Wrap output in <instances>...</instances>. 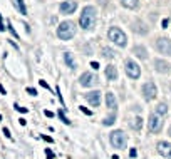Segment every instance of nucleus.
Wrapping results in <instances>:
<instances>
[{"instance_id": "obj_1", "label": "nucleus", "mask_w": 171, "mask_h": 159, "mask_svg": "<svg viewBox=\"0 0 171 159\" xmlns=\"http://www.w3.org/2000/svg\"><path fill=\"white\" fill-rule=\"evenodd\" d=\"M79 24L84 30H91L96 24V9L92 5H87L82 9V14L79 17Z\"/></svg>"}, {"instance_id": "obj_2", "label": "nucleus", "mask_w": 171, "mask_h": 159, "mask_svg": "<svg viewBox=\"0 0 171 159\" xmlns=\"http://www.w3.org/2000/svg\"><path fill=\"white\" fill-rule=\"evenodd\" d=\"M74 35H76V25H74L72 22L66 20L57 27V37L61 40H71Z\"/></svg>"}, {"instance_id": "obj_3", "label": "nucleus", "mask_w": 171, "mask_h": 159, "mask_svg": "<svg viewBox=\"0 0 171 159\" xmlns=\"http://www.w3.org/2000/svg\"><path fill=\"white\" fill-rule=\"evenodd\" d=\"M108 37L109 40H113L118 47H126V44H128V37L119 27H111L108 32Z\"/></svg>"}, {"instance_id": "obj_4", "label": "nucleus", "mask_w": 171, "mask_h": 159, "mask_svg": "<svg viewBox=\"0 0 171 159\" xmlns=\"http://www.w3.org/2000/svg\"><path fill=\"white\" fill-rule=\"evenodd\" d=\"M109 141L113 144L116 149H123L126 147V142H128V137H126V134L123 131H113L111 136H109Z\"/></svg>"}, {"instance_id": "obj_5", "label": "nucleus", "mask_w": 171, "mask_h": 159, "mask_svg": "<svg viewBox=\"0 0 171 159\" xmlns=\"http://www.w3.org/2000/svg\"><path fill=\"white\" fill-rule=\"evenodd\" d=\"M124 65H126V67H124V69H126V74H128V77H129V79H139V76H141V67L138 65L134 60L128 59Z\"/></svg>"}, {"instance_id": "obj_6", "label": "nucleus", "mask_w": 171, "mask_h": 159, "mask_svg": "<svg viewBox=\"0 0 171 159\" xmlns=\"http://www.w3.org/2000/svg\"><path fill=\"white\" fill-rule=\"evenodd\" d=\"M148 129H149V132L153 134H158L163 129V119L161 116L158 114H151L149 116V121H148Z\"/></svg>"}, {"instance_id": "obj_7", "label": "nucleus", "mask_w": 171, "mask_h": 159, "mask_svg": "<svg viewBox=\"0 0 171 159\" xmlns=\"http://www.w3.org/2000/svg\"><path fill=\"white\" fill-rule=\"evenodd\" d=\"M156 50L159 54H165V55H171V40L166 39V37H159L156 40Z\"/></svg>"}, {"instance_id": "obj_8", "label": "nucleus", "mask_w": 171, "mask_h": 159, "mask_svg": "<svg viewBox=\"0 0 171 159\" xmlns=\"http://www.w3.org/2000/svg\"><path fill=\"white\" fill-rule=\"evenodd\" d=\"M158 96V89H156V84L154 82H146L144 86H143V97L146 99V101H153V99Z\"/></svg>"}, {"instance_id": "obj_9", "label": "nucleus", "mask_w": 171, "mask_h": 159, "mask_svg": "<svg viewBox=\"0 0 171 159\" xmlns=\"http://www.w3.org/2000/svg\"><path fill=\"white\" fill-rule=\"evenodd\" d=\"M79 82H81L82 87H92L97 82V77L94 76L92 72H84L82 76L79 77Z\"/></svg>"}, {"instance_id": "obj_10", "label": "nucleus", "mask_w": 171, "mask_h": 159, "mask_svg": "<svg viewBox=\"0 0 171 159\" xmlns=\"http://www.w3.org/2000/svg\"><path fill=\"white\" fill-rule=\"evenodd\" d=\"M76 9H77L76 0H66V2H62V4H61V7H59V10H61V14H62V15H71V14H74V12H76Z\"/></svg>"}, {"instance_id": "obj_11", "label": "nucleus", "mask_w": 171, "mask_h": 159, "mask_svg": "<svg viewBox=\"0 0 171 159\" xmlns=\"http://www.w3.org/2000/svg\"><path fill=\"white\" fill-rule=\"evenodd\" d=\"M84 97H86V101H87L92 107H97L99 104H101V92H99V91H91V92L84 94Z\"/></svg>"}, {"instance_id": "obj_12", "label": "nucleus", "mask_w": 171, "mask_h": 159, "mask_svg": "<svg viewBox=\"0 0 171 159\" xmlns=\"http://www.w3.org/2000/svg\"><path fill=\"white\" fill-rule=\"evenodd\" d=\"M158 153H159L161 156H165V158H170L171 159V144L166 142V141L158 142Z\"/></svg>"}, {"instance_id": "obj_13", "label": "nucleus", "mask_w": 171, "mask_h": 159, "mask_svg": "<svg viewBox=\"0 0 171 159\" xmlns=\"http://www.w3.org/2000/svg\"><path fill=\"white\" fill-rule=\"evenodd\" d=\"M154 69L158 72H161V74H166V72H170L171 65L166 60H163V59H156L154 60Z\"/></svg>"}, {"instance_id": "obj_14", "label": "nucleus", "mask_w": 171, "mask_h": 159, "mask_svg": "<svg viewBox=\"0 0 171 159\" xmlns=\"http://www.w3.org/2000/svg\"><path fill=\"white\" fill-rule=\"evenodd\" d=\"M106 106H108L109 109H113V111H116V107H118V104H116V97H114L113 92L106 94Z\"/></svg>"}, {"instance_id": "obj_15", "label": "nucleus", "mask_w": 171, "mask_h": 159, "mask_svg": "<svg viewBox=\"0 0 171 159\" xmlns=\"http://www.w3.org/2000/svg\"><path fill=\"white\" fill-rule=\"evenodd\" d=\"M106 77H108L109 81H116L118 79V69L114 65H108L106 67Z\"/></svg>"}, {"instance_id": "obj_16", "label": "nucleus", "mask_w": 171, "mask_h": 159, "mask_svg": "<svg viewBox=\"0 0 171 159\" xmlns=\"http://www.w3.org/2000/svg\"><path fill=\"white\" fill-rule=\"evenodd\" d=\"M133 52H134L136 55L139 57V59H143L144 60L146 57H148V52H146V49L143 45H134V49H133Z\"/></svg>"}, {"instance_id": "obj_17", "label": "nucleus", "mask_w": 171, "mask_h": 159, "mask_svg": "<svg viewBox=\"0 0 171 159\" xmlns=\"http://www.w3.org/2000/svg\"><path fill=\"white\" fill-rule=\"evenodd\" d=\"M64 60H66V64H67L71 69H76V60H74V57L71 52H64Z\"/></svg>"}, {"instance_id": "obj_18", "label": "nucleus", "mask_w": 171, "mask_h": 159, "mask_svg": "<svg viewBox=\"0 0 171 159\" xmlns=\"http://www.w3.org/2000/svg\"><path fill=\"white\" fill-rule=\"evenodd\" d=\"M121 4L126 9H136V7L139 5V0H121Z\"/></svg>"}, {"instance_id": "obj_19", "label": "nucleus", "mask_w": 171, "mask_h": 159, "mask_svg": "<svg viewBox=\"0 0 171 159\" xmlns=\"http://www.w3.org/2000/svg\"><path fill=\"white\" fill-rule=\"evenodd\" d=\"M158 116H165V114H168V106H166L165 102H159L158 106H156V112Z\"/></svg>"}, {"instance_id": "obj_20", "label": "nucleus", "mask_w": 171, "mask_h": 159, "mask_svg": "<svg viewBox=\"0 0 171 159\" xmlns=\"http://www.w3.org/2000/svg\"><path fill=\"white\" fill-rule=\"evenodd\" d=\"M57 116H59V119H61V121H62L64 124H71V121H69V119L66 117V107L59 109V111H57Z\"/></svg>"}, {"instance_id": "obj_21", "label": "nucleus", "mask_w": 171, "mask_h": 159, "mask_svg": "<svg viewBox=\"0 0 171 159\" xmlns=\"http://www.w3.org/2000/svg\"><path fill=\"white\" fill-rule=\"evenodd\" d=\"M131 127L136 129V131H139V129L143 127V119H141V117H134V119H133V122H131Z\"/></svg>"}, {"instance_id": "obj_22", "label": "nucleus", "mask_w": 171, "mask_h": 159, "mask_svg": "<svg viewBox=\"0 0 171 159\" xmlns=\"http://www.w3.org/2000/svg\"><path fill=\"white\" fill-rule=\"evenodd\" d=\"M15 4H17V9H19V12H20L22 15H27V9H25L24 0H15Z\"/></svg>"}, {"instance_id": "obj_23", "label": "nucleus", "mask_w": 171, "mask_h": 159, "mask_svg": "<svg viewBox=\"0 0 171 159\" xmlns=\"http://www.w3.org/2000/svg\"><path fill=\"white\" fill-rule=\"evenodd\" d=\"M114 121H116V114H111L109 117H106L102 121V124L104 126H111V124H114Z\"/></svg>"}, {"instance_id": "obj_24", "label": "nucleus", "mask_w": 171, "mask_h": 159, "mask_svg": "<svg viewBox=\"0 0 171 159\" xmlns=\"http://www.w3.org/2000/svg\"><path fill=\"white\" fill-rule=\"evenodd\" d=\"M102 55L108 57V59H113L116 54H114V50H111V49H104V50H102Z\"/></svg>"}, {"instance_id": "obj_25", "label": "nucleus", "mask_w": 171, "mask_h": 159, "mask_svg": "<svg viewBox=\"0 0 171 159\" xmlns=\"http://www.w3.org/2000/svg\"><path fill=\"white\" fill-rule=\"evenodd\" d=\"M14 107H15V111H19L20 114H27V112H29V109L22 107V106H19V104H14Z\"/></svg>"}, {"instance_id": "obj_26", "label": "nucleus", "mask_w": 171, "mask_h": 159, "mask_svg": "<svg viewBox=\"0 0 171 159\" xmlns=\"http://www.w3.org/2000/svg\"><path fill=\"white\" fill-rule=\"evenodd\" d=\"M7 29H9V32H10V34H12V35H14V37H15V39H19V35H17L15 29L12 27V24H10V22H9V25H7Z\"/></svg>"}, {"instance_id": "obj_27", "label": "nucleus", "mask_w": 171, "mask_h": 159, "mask_svg": "<svg viewBox=\"0 0 171 159\" xmlns=\"http://www.w3.org/2000/svg\"><path fill=\"white\" fill-rule=\"evenodd\" d=\"M79 109H81V112H84V114H86V116H92V111H89L87 107H82V106H81V107H79Z\"/></svg>"}, {"instance_id": "obj_28", "label": "nucleus", "mask_w": 171, "mask_h": 159, "mask_svg": "<svg viewBox=\"0 0 171 159\" xmlns=\"http://www.w3.org/2000/svg\"><path fill=\"white\" fill-rule=\"evenodd\" d=\"M39 84H40V86H42L44 89H47V91H52V89L49 87V84H47L45 81H44V79H40V81H39Z\"/></svg>"}, {"instance_id": "obj_29", "label": "nucleus", "mask_w": 171, "mask_h": 159, "mask_svg": "<svg viewBox=\"0 0 171 159\" xmlns=\"http://www.w3.org/2000/svg\"><path fill=\"white\" fill-rule=\"evenodd\" d=\"M44 114H45V117H49V119L56 117V114L52 112V111H47V109H45V111H44Z\"/></svg>"}, {"instance_id": "obj_30", "label": "nucleus", "mask_w": 171, "mask_h": 159, "mask_svg": "<svg viewBox=\"0 0 171 159\" xmlns=\"http://www.w3.org/2000/svg\"><path fill=\"white\" fill-rule=\"evenodd\" d=\"M42 139H44V141H45V142H54V139H52V137H49V136H45V134H42Z\"/></svg>"}, {"instance_id": "obj_31", "label": "nucleus", "mask_w": 171, "mask_h": 159, "mask_svg": "<svg viewBox=\"0 0 171 159\" xmlns=\"http://www.w3.org/2000/svg\"><path fill=\"white\" fill-rule=\"evenodd\" d=\"M27 92L30 94V96H37V91L34 87H27Z\"/></svg>"}, {"instance_id": "obj_32", "label": "nucleus", "mask_w": 171, "mask_h": 159, "mask_svg": "<svg viewBox=\"0 0 171 159\" xmlns=\"http://www.w3.org/2000/svg\"><path fill=\"white\" fill-rule=\"evenodd\" d=\"M45 154H47V159H54V153L51 149H45Z\"/></svg>"}, {"instance_id": "obj_33", "label": "nucleus", "mask_w": 171, "mask_h": 159, "mask_svg": "<svg viewBox=\"0 0 171 159\" xmlns=\"http://www.w3.org/2000/svg\"><path fill=\"white\" fill-rule=\"evenodd\" d=\"M4 134H5L7 139H12V134H10V131H9L7 127H4Z\"/></svg>"}, {"instance_id": "obj_34", "label": "nucleus", "mask_w": 171, "mask_h": 159, "mask_svg": "<svg viewBox=\"0 0 171 159\" xmlns=\"http://www.w3.org/2000/svg\"><path fill=\"white\" fill-rule=\"evenodd\" d=\"M5 29H7V27L4 25V20H2V14H0V32H4Z\"/></svg>"}, {"instance_id": "obj_35", "label": "nucleus", "mask_w": 171, "mask_h": 159, "mask_svg": "<svg viewBox=\"0 0 171 159\" xmlns=\"http://www.w3.org/2000/svg\"><path fill=\"white\" fill-rule=\"evenodd\" d=\"M129 156H131V158H136V156H138V151H136V149H131V151H129Z\"/></svg>"}, {"instance_id": "obj_36", "label": "nucleus", "mask_w": 171, "mask_h": 159, "mask_svg": "<svg viewBox=\"0 0 171 159\" xmlns=\"http://www.w3.org/2000/svg\"><path fill=\"white\" fill-rule=\"evenodd\" d=\"M91 67H92V69H96V71H97V69H99V64H97V62H91Z\"/></svg>"}, {"instance_id": "obj_37", "label": "nucleus", "mask_w": 171, "mask_h": 159, "mask_svg": "<svg viewBox=\"0 0 171 159\" xmlns=\"http://www.w3.org/2000/svg\"><path fill=\"white\" fill-rule=\"evenodd\" d=\"M19 122H20L22 126H25V124H27V121H25V119H24V117H20V119H19Z\"/></svg>"}, {"instance_id": "obj_38", "label": "nucleus", "mask_w": 171, "mask_h": 159, "mask_svg": "<svg viewBox=\"0 0 171 159\" xmlns=\"http://www.w3.org/2000/svg\"><path fill=\"white\" fill-rule=\"evenodd\" d=\"M0 94H2V96H4V94H5V89L2 87V84H0Z\"/></svg>"}, {"instance_id": "obj_39", "label": "nucleus", "mask_w": 171, "mask_h": 159, "mask_svg": "<svg viewBox=\"0 0 171 159\" xmlns=\"http://www.w3.org/2000/svg\"><path fill=\"white\" fill-rule=\"evenodd\" d=\"M170 136H171V127H170Z\"/></svg>"}, {"instance_id": "obj_40", "label": "nucleus", "mask_w": 171, "mask_h": 159, "mask_svg": "<svg viewBox=\"0 0 171 159\" xmlns=\"http://www.w3.org/2000/svg\"><path fill=\"white\" fill-rule=\"evenodd\" d=\"M0 121H2V114H0Z\"/></svg>"}]
</instances>
